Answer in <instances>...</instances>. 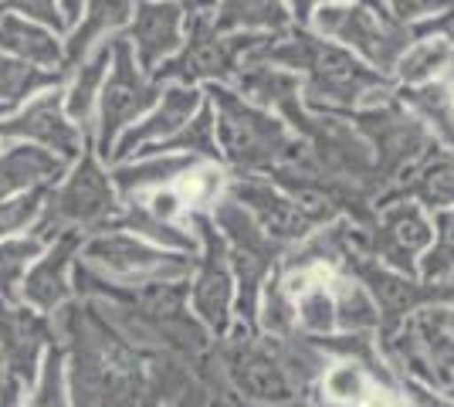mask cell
<instances>
[{
    "mask_svg": "<svg viewBox=\"0 0 454 407\" xmlns=\"http://www.w3.org/2000/svg\"><path fill=\"white\" fill-rule=\"evenodd\" d=\"M207 96L214 102V119H217V146L234 167H241L247 174L254 170L295 174L299 170L302 176H312L319 170L309 143L288 136L282 119L245 102L224 85H210Z\"/></svg>",
    "mask_w": 454,
    "mask_h": 407,
    "instance_id": "obj_1",
    "label": "cell"
},
{
    "mask_svg": "<svg viewBox=\"0 0 454 407\" xmlns=\"http://www.w3.org/2000/svg\"><path fill=\"white\" fill-rule=\"evenodd\" d=\"M302 98L309 109H316L319 116L325 113H342V109H370L383 98L394 96L390 82L383 72L363 65L353 59L346 48H336L329 41H312L309 59L302 65Z\"/></svg>",
    "mask_w": 454,
    "mask_h": 407,
    "instance_id": "obj_2",
    "label": "cell"
},
{
    "mask_svg": "<svg viewBox=\"0 0 454 407\" xmlns=\"http://www.w3.org/2000/svg\"><path fill=\"white\" fill-rule=\"evenodd\" d=\"M312 24L322 38L340 41L342 48L356 51L377 72H394L400 55L414 44V31L403 27L394 14H383L363 0H336L312 14Z\"/></svg>",
    "mask_w": 454,
    "mask_h": 407,
    "instance_id": "obj_3",
    "label": "cell"
},
{
    "mask_svg": "<svg viewBox=\"0 0 454 407\" xmlns=\"http://www.w3.org/2000/svg\"><path fill=\"white\" fill-rule=\"evenodd\" d=\"M214 14L187 20L190 44L180 48L167 65L156 68V78L170 82V85H193V82H234V75L241 72V61H247L258 44L265 38L258 35H217L210 31Z\"/></svg>",
    "mask_w": 454,
    "mask_h": 407,
    "instance_id": "obj_4",
    "label": "cell"
},
{
    "mask_svg": "<svg viewBox=\"0 0 454 407\" xmlns=\"http://www.w3.org/2000/svg\"><path fill=\"white\" fill-rule=\"evenodd\" d=\"M89 269L102 271V278H113L122 286H150V282H176L190 271L184 252H163L150 241H139L136 234L109 231L98 234L85 245Z\"/></svg>",
    "mask_w": 454,
    "mask_h": 407,
    "instance_id": "obj_5",
    "label": "cell"
},
{
    "mask_svg": "<svg viewBox=\"0 0 454 407\" xmlns=\"http://www.w3.org/2000/svg\"><path fill=\"white\" fill-rule=\"evenodd\" d=\"M156 96H160V85L139 75L129 41H115L113 75L106 78L102 96H98V136H95L98 153L113 156L119 136L126 133L143 113H150Z\"/></svg>",
    "mask_w": 454,
    "mask_h": 407,
    "instance_id": "obj_6",
    "label": "cell"
},
{
    "mask_svg": "<svg viewBox=\"0 0 454 407\" xmlns=\"http://www.w3.org/2000/svg\"><path fill=\"white\" fill-rule=\"evenodd\" d=\"M356 129L373 139L383 174H403L414 163H424L431 153V133L424 129L420 119H414L400 106L397 96L383 98L370 109H360Z\"/></svg>",
    "mask_w": 454,
    "mask_h": 407,
    "instance_id": "obj_7",
    "label": "cell"
},
{
    "mask_svg": "<svg viewBox=\"0 0 454 407\" xmlns=\"http://www.w3.org/2000/svg\"><path fill=\"white\" fill-rule=\"evenodd\" d=\"M187 224L204 241V262L190 282V302H193L197 319L210 333L224 336L231 330V312H234V275H231V262H227V245L214 228V221L204 214H190Z\"/></svg>",
    "mask_w": 454,
    "mask_h": 407,
    "instance_id": "obj_8",
    "label": "cell"
},
{
    "mask_svg": "<svg viewBox=\"0 0 454 407\" xmlns=\"http://www.w3.org/2000/svg\"><path fill=\"white\" fill-rule=\"evenodd\" d=\"M227 377L234 390L254 401V404L265 407H288L295 404V384H292V373L285 367V360H278L275 353H268L265 347L241 340L227 349L224 356Z\"/></svg>",
    "mask_w": 454,
    "mask_h": 407,
    "instance_id": "obj_9",
    "label": "cell"
},
{
    "mask_svg": "<svg viewBox=\"0 0 454 407\" xmlns=\"http://www.w3.org/2000/svg\"><path fill=\"white\" fill-rule=\"evenodd\" d=\"M231 200H238L262 231L275 241V245H292V241H305L312 234V221L305 217L295 200L285 194L278 184L262 180V176L247 174L231 184Z\"/></svg>",
    "mask_w": 454,
    "mask_h": 407,
    "instance_id": "obj_10",
    "label": "cell"
},
{
    "mask_svg": "<svg viewBox=\"0 0 454 407\" xmlns=\"http://www.w3.org/2000/svg\"><path fill=\"white\" fill-rule=\"evenodd\" d=\"M115 211H119V204H115L113 176L98 167V160L92 153H85L72 180L55 197L51 221L58 228H65V224H98V221L113 217Z\"/></svg>",
    "mask_w": 454,
    "mask_h": 407,
    "instance_id": "obj_11",
    "label": "cell"
},
{
    "mask_svg": "<svg viewBox=\"0 0 454 407\" xmlns=\"http://www.w3.org/2000/svg\"><path fill=\"white\" fill-rule=\"evenodd\" d=\"M129 48L143 72L167 65L184 48V11L170 0H139L129 24Z\"/></svg>",
    "mask_w": 454,
    "mask_h": 407,
    "instance_id": "obj_12",
    "label": "cell"
},
{
    "mask_svg": "<svg viewBox=\"0 0 454 407\" xmlns=\"http://www.w3.org/2000/svg\"><path fill=\"white\" fill-rule=\"evenodd\" d=\"M434 245V221L417 204L403 200L380 214V228L373 234L377 262H387V269L411 271L414 258Z\"/></svg>",
    "mask_w": 454,
    "mask_h": 407,
    "instance_id": "obj_13",
    "label": "cell"
},
{
    "mask_svg": "<svg viewBox=\"0 0 454 407\" xmlns=\"http://www.w3.org/2000/svg\"><path fill=\"white\" fill-rule=\"evenodd\" d=\"M200 92L193 85H167L163 89V102L153 109L143 122H133L126 133L119 136L113 156L139 153L146 146H163L167 139L180 133L190 119L200 113Z\"/></svg>",
    "mask_w": 454,
    "mask_h": 407,
    "instance_id": "obj_14",
    "label": "cell"
},
{
    "mask_svg": "<svg viewBox=\"0 0 454 407\" xmlns=\"http://www.w3.org/2000/svg\"><path fill=\"white\" fill-rule=\"evenodd\" d=\"M4 133L44 143L48 150H58L61 156H75L82 150V133L75 129V122L68 119V113L61 109V96L58 92H48L35 106H27L14 122L4 126Z\"/></svg>",
    "mask_w": 454,
    "mask_h": 407,
    "instance_id": "obj_15",
    "label": "cell"
},
{
    "mask_svg": "<svg viewBox=\"0 0 454 407\" xmlns=\"http://www.w3.org/2000/svg\"><path fill=\"white\" fill-rule=\"evenodd\" d=\"M238 85V96L258 106V109H275L282 116H292L299 106H302V82L299 75L285 72V68H271L262 61H247L241 65V72L234 75Z\"/></svg>",
    "mask_w": 454,
    "mask_h": 407,
    "instance_id": "obj_16",
    "label": "cell"
},
{
    "mask_svg": "<svg viewBox=\"0 0 454 407\" xmlns=\"http://www.w3.org/2000/svg\"><path fill=\"white\" fill-rule=\"evenodd\" d=\"M75 248H78V238L75 234H65L55 248L24 275L20 292H24V299H27L31 306H38L41 312H48L65 302V295H68V262H72Z\"/></svg>",
    "mask_w": 454,
    "mask_h": 407,
    "instance_id": "obj_17",
    "label": "cell"
},
{
    "mask_svg": "<svg viewBox=\"0 0 454 407\" xmlns=\"http://www.w3.org/2000/svg\"><path fill=\"white\" fill-rule=\"evenodd\" d=\"M193 163L197 160L187 153H156V156H143L136 163H122L109 176H113L115 184V194L143 197V194H153V191H163V184H170V180H180Z\"/></svg>",
    "mask_w": 454,
    "mask_h": 407,
    "instance_id": "obj_18",
    "label": "cell"
},
{
    "mask_svg": "<svg viewBox=\"0 0 454 407\" xmlns=\"http://www.w3.org/2000/svg\"><path fill=\"white\" fill-rule=\"evenodd\" d=\"M136 14V0H89L82 24L68 41V59L78 61L85 51H92L98 44L113 38L119 27H126Z\"/></svg>",
    "mask_w": 454,
    "mask_h": 407,
    "instance_id": "obj_19",
    "label": "cell"
},
{
    "mask_svg": "<svg viewBox=\"0 0 454 407\" xmlns=\"http://www.w3.org/2000/svg\"><path fill=\"white\" fill-rule=\"evenodd\" d=\"M288 27V7L285 0H221L217 14L210 20V31H285Z\"/></svg>",
    "mask_w": 454,
    "mask_h": 407,
    "instance_id": "obj_20",
    "label": "cell"
},
{
    "mask_svg": "<svg viewBox=\"0 0 454 407\" xmlns=\"http://www.w3.org/2000/svg\"><path fill=\"white\" fill-rule=\"evenodd\" d=\"M397 98L411 116L424 122L427 133L434 136V139H441L454 153V98L441 82L411 85V89H403V96H397Z\"/></svg>",
    "mask_w": 454,
    "mask_h": 407,
    "instance_id": "obj_21",
    "label": "cell"
},
{
    "mask_svg": "<svg viewBox=\"0 0 454 407\" xmlns=\"http://www.w3.org/2000/svg\"><path fill=\"white\" fill-rule=\"evenodd\" d=\"M113 51L115 41H106L78 65L75 82H72L68 98H65V113H68L72 122H85L89 113L95 109V102L102 96V85H106V75H109V65H113Z\"/></svg>",
    "mask_w": 454,
    "mask_h": 407,
    "instance_id": "obj_22",
    "label": "cell"
},
{
    "mask_svg": "<svg viewBox=\"0 0 454 407\" xmlns=\"http://www.w3.org/2000/svg\"><path fill=\"white\" fill-rule=\"evenodd\" d=\"M397 78L411 89V85H431L441 82V75L454 72V48L444 38H424L414 41L397 61Z\"/></svg>",
    "mask_w": 454,
    "mask_h": 407,
    "instance_id": "obj_23",
    "label": "cell"
},
{
    "mask_svg": "<svg viewBox=\"0 0 454 407\" xmlns=\"http://www.w3.org/2000/svg\"><path fill=\"white\" fill-rule=\"evenodd\" d=\"M0 44L11 48L20 59L35 61V65H58L61 61V44L55 41V35L38 27V24H27V20H0Z\"/></svg>",
    "mask_w": 454,
    "mask_h": 407,
    "instance_id": "obj_24",
    "label": "cell"
},
{
    "mask_svg": "<svg viewBox=\"0 0 454 407\" xmlns=\"http://www.w3.org/2000/svg\"><path fill=\"white\" fill-rule=\"evenodd\" d=\"M329 292H333V302H336V330L360 333V330H373L380 323L377 302L370 299V292L363 289L360 282H353V278H333Z\"/></svg>",
    "mask_w": 454,
    "mask_h": 407,
    "instance_id": "obj_25",
    "label": "cell"
},
{
    "mask_svg": "<svg viewBox=\"0 0 454 407\" xmlns=\"http://www.w3.org/2000/svg\"><path fill=\"white\" fill-rule=\"evenodd\" d=\"M373 387V373L360 360H340L322 373V394L333 407H363Z\"/></svg>",
    "mask_w": 454,
    "mask_h": 407,
    "instance_id": "obj_26",
    "label": "cell"
},
{
    "mask_svg": "<svg viewBox=\"0 0 454 407\" xmlns=\"http://www.w3.org/2000/svg\"><path fill=\"white\" fill-rule=\"evenodd\" d=\"M407 194L417 197L431 211L454 207V156H427L411 180Z\"/></svg>",
    "mask_w": 454,
    "mask_h": 407,
    "instance_id": "obj_27",
    "label": "cell"
},
{
    "mask_svg": "<svg viewBox=\"0 0 454 407\" xmlns=\"http://www.w3.org/2000/svg\"><path fill=\"white\" fill-rule=\"evenodd\" d=\"M58 174H61V160H55L44 150L24 146V150L11 153L0 163V197L11 194V191H20V187H31L38 180H51Z\"/></svg>",
    "mask_w": 454,
    "mask_h": 407,
    "instance_id": "obj_28",
    "label": "cell"
},
{
    "mask_svg": "<svg viewBox=\"0 0 454 407\" xmlns=\"http://www.w3.org/2000/svg\"><path fill=\"white\" fill-rule=\"evenodd\" d=\"M119 231H139L146 234V238H153L156 245H170V248H176V252H193V234L184 231L180 224H163V221H156L139 200L136 204H129L126 207V214L119 217Z\"/></svg>",
    "mask_w": 454,
    "mask_h": 407,
    "instance_id": "obj_29",
    "label": "cell"
},
{
    "mask_svg": "<svg viewBox=\"0 0 454 407\" xmlns=\"http://www.w3.org/2000/svg\"><path fill=\"white\" fill-rule=\"evenodd\" d=\"M156 153H187V156L217 153V122H214V109H200V113L190 119L187 126L173 136V139H167Z\"/></svg>",
    "mask_w": 454,
    "mask_h": 407,
    "instance_id": "obj_30",
    "label": "cell"
},
{
    "mask_svg": "<svg viewBox=\"0 0 454 407\" xmlns=\"http://www.w3.org/2000/svg\"><path fill=\"white\" fill-rule=\"evenodd\" d=\"M258 312H262V326L271 336H285L299 323L295 316V299L282 289V278H271L268 275L265 286H262V295H258Z\"/></svg>",
    "mask_w": 454,
    "mask_h": 407,
    "instance_id": "obj_31",
    "label": "cell"
},
{
    "mask_svg": "<svg viewBox=\"0 0 454 407\" xmlns=\"http://www.w3.org/2000/svg\"><path fill=\"white\" fill-rule=\"evenodd\" d=\"M224 191V170L217 163H193L187 174L180 176V200L187 207H217V197Z\"/></svg>",
    "mask_w": 454,
    "mask_h": 407,
    "instance_id": "obj_32",
    "label": "cell"
},
{
    "mask_svg": "<svg viewBox=\"0 0 454 407\" xmlns=\"http://www.w3.org/2000/svg\"><path fill=\"white\" fill-rule=\"evenodd\" d=\"M27 407H68V390H65V360L61 349H48L35 377L31 404Z\"/></svg>",
    "mask_w": 454,
    "mask_h": 407,
    "instance_id": "obj_33",
    "label": "cell"
},
{
    "mask_svg": "<svg viewBox=\"0 0 454 407\" xmlns=\"http://www.w3.org/2000/svg\"><path fill=\"white\" fill-rule=\"evenodd\" d=\"M420 271H424V278H434V282L448 278V275L454 271V207L437 214L434 245H431L427 254H424Z\"/></svg>",
    "mask_w": 454,
    "mask_h": 407,
    "instance_id": "obj_34",
    "label": "cell"
},
{
    "mask_svg": "<svg viewBox=\"0 0 454 407\" xmlns=\"http://www.w3.org/2000/svg\"><path fill=\"white\" fill-rule=\"evenodd\" d=\"M295 316H299V323H302L305 333L325 336V333L336 330V302H333L329 286L299 295V299H295Z\"/></svg>",
    "mask_w": 454,
    "mask_h": 407,
    "instance_id": "obj_35",
    "label": "cell"
},
{
    "mask_svg": "<svg viewBox=\"0 0 454 407\" xmlns=\"http://www.w3.org/2000/svg\"><path fill=\"white\" fill-rule=\"evenodd\" d=\"M44 197H48V191H44V187H35L31 194L14 197V200L0 204V238H4V234L20 231V228H27V224L41 214V207H44Z\"/></svg>",
    "mask_w": 454,
    "mask_h": 407,
    "instance_id": "obj_36",
    "label": "cell"
},
{
    "mask_svg": "<svg viewBox=\"0 0 454 407\" xmlns=\"http://www.w3.org/2000/svg\"><path fill=\"white\" fill-rule=\"evenodd\" d=\"M38 254V241H7L0 245V289L11 295V289L20 282L27 262Z\"/></svg>",
    "mask_w": 454,
    "mask_h": 407,
    "instance_id": "obj_37",
    "label": "cell"
},
{
    "mask_svg": "<svg viewBox=\"0 0 454 407\" xmlns=\"http://www.w3.org/2000/svg\"><path fill=\"white\" fill-rule=\"evenodd\" d=\"M454 0H390V11L400 24H411L420 18H434L441 11H451Z\"/></svg>",
    "mask_w": 454,
    "mask_h": 407,
    "instance_id": "obj_38",
    "label": "cell"
},
{
    "mask_svg": "<svg viewBox=\"0 0 454 407\" xmlns=\"http://www.w3.org/2000/svg\"><path fill=\"white\" fill-rule=\"evenodd\" d=\"M417 35H427V38H434L437 35V38H444L454 48V7L444 14V18H431L427 24H420Z\"/></svg>",
    "mask_w": 454,
    "mask_h": 407,
    "instance_id": "obj_39",
    "label": "cell"
},
{
    "mask_svg": "<svg viewBox=\"0 0 454 407\" xmlns=\"http://www.w3.org/2000/svg\"><path fill=\"white\" fill-rule=\"evenodd\" d=\"M0 407H24L20 380L7 370H0Z\"/></svg>",
    "mask_w": 454,
    "mask_h": 407,
    "instance_id": "obj_40",
    "label": "cell"
},
{
    "mask_svg": "<svg viewBox=\"0 0 454 407\" xmlns=\"http://www.w3.org/2000/svg\"><path fill=\"white\" fill-rule=\"evenodd\" d=\"M18 7H24L27 14H35V18H44L51 20V24H61V18H58L55 11V0H14Z\"/></svg>",
    "mask_w": 454,
    "mask_h": 407,
    "instance_id": "obj_41",
    "label": "cell"
},
{
    "mask_svg": "<svg viewBox=\"0 0 454 407\" xmlns=\"http://www.w3.org/2000/svg\"><path fill=\"white\" fill-rule=\"evenodd\" d=\"M170 4H176L190 18H204V14H214V11H217V0H170Z\"/></svg>",
    "mask_w": 454,
    "mask_h": 407,
    "instance_id": "obj_42",
    "label": "cell"
},
{
    "mask_svg": "<svg viewBox=\"0 0 454 407\" xmlns=\"http://www.w3.org/2000/svg\"><path fill=\"white\" fill-rule=\"evenodd\" d=\"M292 4V11H295V18L299 20H312V14L325 7V4H336V0H288Z\"/></svg>",
    "mask_w": 454,
    "mask_h": 407,
    "instance_id": "obj_43",
    "label": "cell"
},
{
    "mask_svg": "<svg viewBox=\"0 0 454 407\" xmlns=\"http://www.w3.org/2000/svg\"><path fill=\"white\" fill-rule=\"evenodd\" d=\"M61 4H65V14H68V18H78V14H82V0H61Z\"/></svg>",
    "mask_w": 454,
    "mask_h": 407,
    "instance_id": "obj_44",
    "label": "cell"
}]
</instances>
